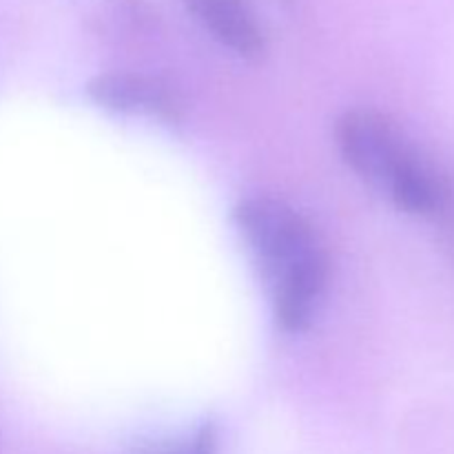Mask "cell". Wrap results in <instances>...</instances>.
<instances>
[{"label":"cell","instance_id":"obj_2","mask_svg":"<svg viewBox=\"0 0 454 454\" xmlns=\"http://www.w3.org/2000/svg\"><path fill=\"white\" fill-rule=\"evenodd\" d=\"M337 145L348 167L381 189H388L419 151L388 115L375 109L348 111L337 124Z\"/></svg>","mask_w":454,"mask_h":454},{"label":"cell","instance_id":"obj_4","mask_svg":"<svg viewBox=\"0 0 454 454\" xmlns=\"http://www.w3.org/2000/svg\"><path fill=\"white\" fill-rule=\"evenodd\" d=\"M184 4L233 53L248 60L264 53V34L248 0H184Z\"/></svg>","mask_w":454,"mask_h":454},{"label":"cell","instance_id":"obj_5","mask_svg":"<svg viewBox=\"0 0 454 454\" xmlns=\"http://www.w3.org/2000/svg\"><path fill=\"white\" fill-rule=\"evenodd\" d=\"M137 454H217L215 428L213 426H204L193 437L145 448V450H140Z\"/></svg>","mask_w":454,"mask_h":454},{"label":"cell","instance_id":"obj_1","mask_svg":"<svg viewBox=\"0 0 454 454\" xmlns=\"http://www.w3.org/2000/svg\"><path fill=\"white\" fill-rule=\"evenodd\" d=\"M235 220L273 286L309 262L326 255L313 224L282 200H244L235 208Z\"/></svg>","mask_w":454,"mask_h":454},{"label":"cell","instance_id":"obj_3","mask_svg":"<svg viewBox=\"0 0 454 454\" xmlns=\"http://www.w3.org/2000/svg\"><path fill=\"white\" fill-rule=\"evenodd\" d=\"M89 96L100 106L131 115H149L160 120H177L180 102L162 82L140 74H100L89 82Z\"/></svg>","mask_w":454,"mask_h":454}]
</instances>
